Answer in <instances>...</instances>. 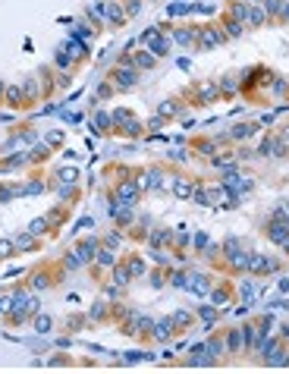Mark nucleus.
Instances as JSON below:
<instances>
[{
  "mask_svg": "<svg viewBox=\"0 0 289 374\" xmlns=\"http://www.w3.org/2000/svg\"><path fill=\"white\" fill-rule=\"evenodd\" d=\"M245 10H248V3H236V6H233V16H230V19H239V22H245Z\"/></svg>",
  "mask_w": 289,
  "mask_h": 374,
  "instance_id": "obj_40",
  "label": "nucleus"
},
{
  "mask_svg": "<svg viewBox=\"0 0 289 374\" xmlns=\"http://www.w3.org/2000/svg\"><path fill=\"white\" fill-rule=\"evenodd\" d=\"M273 217H277V220H286V223H289V204H277V208H273Z\"/></svg>",
  "mask_w": 289,
  "mask_h": 374,
  "instance_id": "obj_42",
  "label": "nucleus"
},
{
  "mask_svg": "<svg viewBox=\"0 0 289 374\" xmlns=\"http://www.w3.org/2000/svg\"><path fill=\"white\" fill-rule=\"evenodd\" d=\"M3 101L10 104V107H19L25 101V91H22V85H6L3 88Z\"/></svg>",
  "mask_w": 289,
  "mask_h": 374,
  "instance_id": "obj_13",
  "label": "nucleus"
},
{
  "mask_svg": "<svg viewBox=\"0 0 289 374\" xmlns=\"http://www.w3.org/2000/svg\"><path fill=\"white\" fill-rule=\"evenodd\" d=\"M113 123H117V126H123V132H126V136H138V132H142V123H138V119L132 117L129 110H117V113H113Z\"/></svg>",
  "mask_w": 289,
  "mask_h": 374,
  "instance_id": "obj_5",
  "label": "nucleus"
},
{
  "mask_svg": "<svg viewBox=\"0 0 289 374\" xmlns=\"http://www.w3.org/2000/svg\"><path fill=\"white\" fill-rule=\"evenodd\" d=\"M91 318H104V302H98V308H91Z\"/></svg>",
  "mask_w": 289,
  "mask_h": 374,
  "instance_id": "obj_54",
  "label": "nucleus"
},
{
  "mask_svg": "<svg viewBox=\"0 0 289 374\" xmlns=\"http://www.w3.org/2000/svg\"><path fill=\"white\" fill-rule=\"evenodd\" d=\"M255 129H258L255 123H239V126H233L230 138H252V136H255Z\"/></svg>",
  "mask_w": 289,
  "mask_h": 374,
  "instance_id": "obj_17",
  "label": "nucleus"
},
{
  "mask_svg": "<svg viewBox=\"0 0 289 374\" xmlns=\"http://www.w3.org/2000/svg\"><path fill=\"white\" fill-rule=\"evenodd\" d=\"M48 142H51V145H60V142H63V136H60V132H51Z\"/></svg>",
  "mask_w": 289,
  "mask_h": 374,
  "instance_id": "obj_53",
  "label": "nucleus"
},
{
  "mask_svg": "<svg viewBox=\"0 0 289 374\" xmlns=\"http://www.w3.org/2000/svg\"><path fill=\"white\" fill-rule=\"evenodd\" d=\"M160 179H164L160 170H148V173H142V176L136 179V183H138V189H160V186H164Z\"/></svg>",
  "mask_w": 289,
  "mask_h": 374,
  "instance_id": "obj_12",
  "label": "nucleus"
},
{
  "mask_svg": "<svg viewBox=\"0 0 289 374\" xmlns=\"http://www.w3.org/2000/svg\"><path fill=\"white\" fill-rule=\"evenodd\" d=\"M173 186V195L176 198H192V189H195V183L192 179H186V176H170L164 183V189H170Z\"/></svg>",
  "mask_w": 289,
  "mask_h": 374,
  "instance_id": "obj_6",
  "label": "nucleus"
},
{
  "mask_svg": "<svg viewBox=\"0 0 289 374\" xmlns=\"http://www.w3.org/2000/svg\"><path fill=\"white\" fill-rule=\"evenodd\" d=\"M195 204H207V189H192Z\"/></svg>",
  "mask_w": 289,
  "mask_h": 374,
  "instance_id": "obj_44",
  "label": "nucleus"
},
{
  "mask_svg": "<svg viewBox=\"0 0 289 374\" xmlns=\"http://www.w3.org/2000/svg\"><path fill=\"white\" fill-rule=\"evenodd\" d=\"M280 138H283V142H286V148H289V126H286L283 132H280Z\"/></svg>",
  "mask_w": 289,
  "mask_h": 374,
  "instance_id": "obj_56",
  "label": "nucleus"
},
{
  "mask_svg": "<svg viewBox=\"0 0 289 374\" xmlns=\"http://www.w3.org/2000/svg\"><path fill=\"white\" fill-rule=\"evenodd\" d=\"M223 29H226V35H230V38H239L242 29H245V22H239V19H226Z\"/></svg>",
  "mask_w": 289,
  "mask_h": 374,
  "instance_id": "obj_29",
  "label": "nucleus"
},
{
  "mask_svg": "<svg viewBox=\"0 0 289 374\" xmlns=\"http://www.w3.org/2000/svg\"><path fill=\"white\" fill-rule=\"evenodd\" d=\"M148 242L157 249V245H164V242H170V230H154L151 236H148Z\"/></svg>",
  "mask_w": 289,
  "mask_h": 374,
  "instance_id": "obj_30",
  "label": "nucleus"
},
{
  "mask_svg": "<svg viewBox=\"0 0 289 374\" xmlns=\"http://www.w3.org/2000/svg\"><path fill=\"white\" fill-rule=\"evenodd\" d=\"M76 176H79V173L76 170H72V167H69V170H60V186H72V183H76Z\"/></svg>",
  "mask_w": 289,
  "mask_h": 374,
  "instance_id": "obj_36",
  "label": "nucleus"
},
{
  "mask_svg": "<svg viewBox=\"0 0 289 374\" xmlns=\"http://www.w3.org/2000/svg\"><path fill=\"white\" fill-rule=\"evenodd\" d=\"M138 6H142V0H129V10L126 13H138Z\"/></svg>",
  "mask_w": 289,
  "mask_h": 374,
  "instance_id": "obj_55",
  "label": "nucleus"
},
{
  "mask_svg": "<svg viewBox=\"0 0 289 374\" xmlns=\"http://www.w3.org/2000/svg\"><path fill=\"white\" fill-rule=\"evenodd\" d=\"M66 63H69V57H66V51H60L57 53V66H66Z\"/></svg>",
  "mask_w": 289,
  "mask_h": 374,
  "instance_id": "obj_52",
  "label": "nucleus"
},
{
  "mask_svg": "<svg viewBox=\"0 0 289 374\" xmlns=\"http://www.w3.org/2000/svg\"><path fill=\"white\" fill-rule=\"evenodd\" d=\"M170 321H173V327H189L192 324V315H189V311H176Z\"/></svg>",
  "mask_w": 289,
  "mask_h": 374,
  "instance_id": "obj_34",
  "label": "nucleus"
},
{
  "mask_svg": "<svg viewBox=\"0 0 289 374\" xmlns=\"http://www.w3.org/2000/svg\"><path fill=\"white\" fill-rule=\"evenodd\" d=\"M3 88H6V85H3V82H0V98H3Z\"/></svg>",
  "mask_w": 289,
  "mask_h": 374,
  "instance_id": "obj_58",
  "label": "nucleus"
},
{
  "mask_svg": "<svg viewBox=\"0 0 289 374\" xmlns=\"http://www.w3.org/2000/svg\"><path fill=\"white\" fill-rule=\"evenodd\" d=\"M142 44H145V51H151L154 57H157V53H164L167 48H170V41H167L164 35H160L157 29H148L145 35H142Z\"/></svg>",
  "mask_w": 289,
  "mask_h": 374,
  "instance_id": "obj_3",
  "label": "nucleus"
},
{
  "mask_svg": "<svg viewBox=\"0 0 289 374\" xmlns=\"http://www.w3.org/2000/svg\"><path fill=\"white\" fill-rule=\"evenodd\" d=\"M170 239H173L176 245H189V233H186V230H176V233H170Z\"/></svg>",
  "mask_w": 289,
  "mask_h": 374,
  "instance_id": "obj_39",
  "label": "nucleus"
},
{
  "mask_svg": "<svg viewBox=\"0 0 289 374\" xmlns=\"http://www.w3.org/2000/svg\"><path fill=\"white\" fill-rule=\"evenodd\" d=\"M239 252H242L239 239H226V258H230V255H239Z\"/></svg>",
  "mask_w": 289,
  "mask_h": 374,
  "instance_id": "obj_41",
  "label": "nucleus"
},
{
  "mask_svg": "<svg viewBox=\"0 0 289 374\" xmlns=\"http://www.w3.org/2000/svg\"><path fill=\"white\" fill-rule=\"evenodd\" d=\"M173 333V321H157V324H154V337L157 340H167Z\"/></svg>",
  "mask_w": 289,
  "mask_h": 374,
  "instance_id": "obj_28",
  "label": "nucleus"
},
{
  "mask_svg": "<svg viewBox=\"0 0 289 374\" xmlns=\"http://www.w3.org/2000/svg\"><path fill=\"white\" fill-rule=\"evenodd\" d=\"M35 327H38V330H51V318H48V315L38 318V321H35Z\"/></svg>",
  "mask_w": 289,
  "mask_h": 374,
  "instance_id": "obj_49",
  "label": "nucleus"
},
{
  "mask_svg": "<svg viewBox=\"0 0 289 374\" xmlns=\"http://www.w3.org/2000/svg\"><path fill=\"white\" fill-rule=\"evenodd\" d=\"M76 255L82 258V264H85V261H91V258L98 255V242H95V239H88V242H82V245H79V249H76Z\"/></svg>",
  "mask_w": 289,
  "mask_h": 374,
  "instance_id": "obj_16",
  "label": "nucleus"
},
{
  "mask_svg": "<svg viewBox=\"0 0 289 374\" xmlns=\"http://www.w3.org/2000/svg\"><path fill=\"white\" fill-rule=\"evenodd\" d=\"M16 252V239H0V258H10Z\"/></svg>",
  "mask_w": 289,
  "mask_h": 374,
  "instance_id": "obj_33",
  "label": "nucleus"
},
{
  "mask_svg": "<svg viewBox=\"0 0 289 374\" xmlns=\"http://www.w3.org/2000/svg\"><path fill=\"white\" fill-rule=\"evenodd\" d=\"M264 22H267L264 3H248V10H245V25H248V29H258V25H264Z\"/></svg>",
  "mask_w": 289,
  "mask_h": 374,
  "instance_id": "obj_9",
  "label": "nucleus"
},
{
  "mask_svg": "<svg viewBox=\"0 0 289 374\" xmlns=\"http://www.w3.org/2000/svg\"><path fill=\"white\" fill-rule=\"evenodd\" d=\"M41 286H48V273H38L35 277V289H41Z\"/></svg>",
  "mask_w": 289,
  "mask_h": 374,
  "instance_id": "obj_51",
  "label": "nucleus"
},
{
  "mask_svg": "<svg viewBox=\"0 0 289 374\" xmlns=\"http://www.w3.org/2000/svg\"><path fill=\"white\" fill-rule=\"evenodd\" d=\"M38 245V236H32V233H22V236H16V249L19 252H29Z\"/></svg>",
  "mask_w": 289,
  "mask_h": 374,
  "instance_id": "obj_24",
  "label": "nucleus"
},
{
  "mask_svg": "<svg viewBox=\"0 0 289 374\" xmlns=\"http://www.w3.org/2000/svg\"><path fill=\"white\" fill-rule=\"evenodd\" d=\"M220 95H236V91H239V82H236V79H233V76H226V79H220Z\"/></svg>",
  "mask_w": 289,
  "mask_h": 374,
  "instance_id": "obj_26",
  "label": "nucleus"
},
{
  "mask_svg": "<svg viewBox=\"0 0 289 374\" xmlns=\"http://www.w3.org/2000/svg\"><path fill=\"white\" fill-rule=\"evenodd\" d=\"M10 305H13V302H6V299H0V311H10Z\"/></svg>",
  "mask_w": 289,
  "mask_h": 374,
  "instance_id": "obj_57",
  "label": "nucleus"
},
{
  "mask_svg": "<svg viewBox=\"0 0 289 374\" xmlns=\"http://www.w3.org/2000/svg\"><path fill=\"white\" fill-rule=\"evenodd\" d=\"M173 41H176V44H192V41H198V29H179L176 35H173Z\"/></svg>",
  "mask_w": 289,
  "mask_h": 374,
  "instance_id": "obj_20",
  "label": "nucleus"
},
{
  "mask_svg": "<svg viewBox=\"0 0 289 374\" xmlns=\"http://www.w3.org/2000/svg\"><path fill=\"white\" fill-rule=\"evenodd\" d=\"M198 98H201L204 104H211L214 98H220V85H217V82H201V85H198Z\"/></svg>",
  "mask_w": 289,
  "mask_h": 374,
  "instance_id": "obj_15",
  "label": "nucleus"
},
{
  "mask_svg": "<svg viewBox=\"0 0 289 374\" xmlns=\"http://www.w3.org/2000/svg\"><path fill=\"white\" fill-rule=\"evenodd\" d=\"M138 82V72H136V66L129 63V57L123 60V63L117 66V69H113V88H132V85Z\"/></svg>",
  "mask_w": 289,
  "mask_h": 374,
  "instance_id": "obj_1",
  "label": "nucleus"
},
{
  "mask_svg": "<svg viewBox=\"0 0 289 374\" xmlns=\"http://www.w3.org/2000/svg\"><path fill=\"white\" fill-rule=\"evenodd\" d=\"M104 16L110 19V22H123V19H126V10H123V6H117V3H107V6H104Z\"/></svg>",
  "mask_w": 289,
  "mask_h": 374,
  "instance_id": "obj_22",
  "label": "nucleus"
},
{
  "mask_svg": "<svg viewBox=\"0 0 289 374\" xmlns=\"http://www.w3.org/2000/svg\"><path fill=\"white\" fill-rule=\"evenodd\" d=\"M66 267H69V271H76V267H82V258H79L76 252H72V255H66Z\"/></svg>",
  "mask_w": 289,
  "mask_h": 374,
  "instance_id": "obj_45",
  "label": "nucleus"
},
{
  "mask_svg": "<svg viewBox=\"0 0 289 374\" xmlns=\"http://www.w3.org/2000/svg\"><path fill=\"white\" fill-rule=\"evenodd\" d=\"M88 16H95V19H104V6H101V3H98V6L91 3V6H88Z\"/></svg>",
  "mask_w": 289,
  "mask_h": 374,
  "instance_id": "obj_47",
  "label": "nucleus"
},
{
  "mask_svg": "<svg viewBox=\"0 0 289 374\" xmlns=\"http://www.w3.org/2000/svg\"><path fill=\"white\" fill-rule=\"evenodd\" d=\"M242 299H245V308H248V305L258 299V289H255L252 283H245V286H242Z\"/></svg>",
  "mask_w": 289,
  "mask_h": 374,
  "instance_id": "obj_35",
  "label": "nucleus"
},
{
  "mask_svg": "<svg viewBox=\"0 0 289 374\" xmlns=\"http://www.w3.org/2000/svg\"><path fill=\"white\" fill-rule=\"evenodd\" d=\"M226 352H242V330H230L226 333Z\"/></svg>",
  "mask_w": 289,
  "mask_h": 374,
  "instance_id": "obj_18",
  "label": "nucleus"
},
{
  "mask_svg": "<svg viewBox=\"0 0 289 374\" xmlns=\"http://www.w3.org/2000/svg\"><path fill=\"white\" fill-rule=\"evenodd\" d=\"M173 113H179V107L173 104V101H167V104H160V117H173Z\"/></svg>",
  "mask_w": 289,
  "mask_h": 374,
  "instance_id": "obj_43",
  "label": "nucleus"
},
{
  "mask_svg": "<svg viewBox=\"0 0 289 374\" xmlns=\"http://www.w3.org/2000/svg\"><path fill=\"white\" fill-rule=\"evenodd\" d=\"M138 192H142V189H138V183L123 179V183L117 186V202H123V204H129V208H132V204L138 202Z\"/></svg>",
  "mask_w": 289,
  "mask_h": 374,
  "instance_id": "obj_4",
  "label": "nucleus"
},
{
  "mask_svg": "<svg viewBox=\"0 0 289 374\" xmlns=\"http://www.w3.org/2000/svg\"><path fill=\"white\" fill-rule=\"evenodd\" d=\"M267 236H271L273 242H283V239L289 236V223H286V220H277V217H273V220H271V230H267Z\"/></svg>",
  "mask_w": 289,
  "mask_h": 374,
  "instance_id": "obj_14",
  "label": "nucleus"
},
{
  "mask_svg": "<svg viewBox=\"0 0 289 374\" xmlns=\"http://www.w3.org/2000/svg\"><path fill=\"white\" fill-rule=\"evenodd\" d=\"M201 318H204V321H207V324H211V321H214V318H217V308H201Z\"/></svg>",
  "mask_w": 289,
  "mask_h": 374,
  "instance_id": "obj_50",
  "label": "nucleus"
},
{
  "mask_svg": "<svg viewBox=\"0 0 289 374\" xmlns=\"http://www.w3.org/2000/svg\"><path fill=\"white\" fill-rule=\"evenodd\" d=\"M204 352L211 358H220V356H226V343H223V340H211V343L204 346Z\"/></svg>",
  "mask_w": 289,
  "mask_h": 374,
  "instance_id": "obj_23",
  "label": "nucleus"
},
{
  "mask_svg": "<svg viewBox=\"0 0 289 374\" xmlns=\"http://www.w3.org/2000/svg\"><path fill=\"white\" fill-rule=\"evenodd\" d=\"M273 267H277V261H273V258L252 252V255H248V267H245V271H252V273H271Z\"/></svg>",
  "mask_w": 289,
  "mask_h": 374,
  "instance_id": "obj_7",
  "label": "nucleus"
},
{
  "mask_svg": "<svg viewBox=\"0 0 289 374\" xmlns=\"http://www.w3.org/2000/svg\"><path fill=\"white\" fill-rule=\"evenodd\" d=\"M48 230H51V220H41V217H38V220H32V223H29V233H32V236H38V239H41Z\"/></svg>",
  "mask_w": 289,
  "mask_h": 374,
  "instance_id": "obj_25",
  "label": "nucleus"
},
{
  "mask_svg": "<svg viewBox=\"0 0 289 374\" xmlns=\"http://www.w3.org/2000/svg\"><path fill=\"white\" fill-rule=\"evenodd\" d=\"M113 283H117V286L129 283V267H117V264H113Z\"/></svg>",
  "mask_w": 289,
  "mask_h": 374,
  "instance_id": "obj_31",
  "label": "nucleus"
},
{
  "mask_svg": "<svg viewBox=\"0 0 289 374\" xmlns=\"http://www.w3.org/2000/svg\"><path fill=\"white\" fill-rule=\"evenodd\" d=\"M198 151H201V154H214V151H217V142H201Z\"/></svg>",
  "mask_w": 289,
  "mask_h": 374,
  "instance_id": "obj_46",
  "label": "nucleus"
},
{
  "mask_svg": "<svg viewBox=\"0 0 289 374\" xmlns=\"http://www.w3.org/2000/svg\"><path fill=\"white\" fill-rule=\"evenodd\" d=\"M91 126H95L98 132H104V129H110V126H113V117H107L104 110H98L95 117H91Z\"/></svg>",
  "mask_w": 289,
  "mask_h": 374,
  "instance_id": "obj_21",
  "label": "nucleus"
},
{
  "mask_svg": "<svg viewBox=\"0 0 289 374\" xmlns=\"http://www.w3.org/2000/svg\"><path fill=\"white\" fill-rule=\"evenodd\" d=\"M98 264H101V267H113V264H117L113 249H98Z\"/></svg>",
  "mask_w": 289,
  "mask_h": 374,
  "instance_id": "obj_27",
  "label": "nucleus"
},
{
  "mask_svg": "<svg viewBox=\"0 0 289 374\" xmlns=\"http://www.w3.org/2000/svg\"><path fill=\"white\" fill-rule=\"evenodd\" d=\"M142 273H145V261L142 258H132L129 261V277H142Z\"/></svg>",
  "mask_w": 289,
  "mask_h": 374,
  "instance_id": "obj_37",
  "label": "nucleus"
},
{
  "mask_svg": "<svg viewBox=\"0 0 289 374\" xmlns=\"http://www.w3.org/2000/svg\"><path fill=\"white\" fill-rule=\"evenodd\" d=\"M207 204H211V208H233V204H236V195H233L230 189H226V186H214V189H207Z\"/></svg>",
  "mask_w": 289,
  "mask_h": 374,
  "instance_id": "obj_2",
  "label": "nucleus"
},
{
  "mask_svg": "<svg viewBox=\"0 0 289 374\" xmlns=\"http://www.w3.org/2000/svg\"><path fill=\"white\" fill-rule=\"evenodd\" d=\"M264 10H267V16H280V10H283V0H264Z\"/></svg>",
  "mask_w": 289,
  "mask_h": 374,
  "instance_id": "obj_38",
  "label": "nucleus"
},
{
  "mask_svg": "<svg viewBox=\"0 0 289 374\" xmlns=\"http://www.w3.org/2000/svg\"><path fill=\"white\" fill-rule=\"evenodd\" d=\"M223 186H226L230 192H242V189L248 192V189H252V179H248V176H242V173H226Z\"/></svg>",
  "mask_w": 289,
  "mask_h": 374,
  "instance_id": "obj_11",
  "label": "nucleus"
},
{
  "mask_svg": "<svg viewBox=\"0 0 289 374\" xmlns=\"http://www.w3.org/2000/svg\"><path fill=\"white\" fill-rule=\"evenodd\" d=\"M22 91H25V98H38V91H41V82H38V79H29V82L22 85Z\"/></svg>",
  "mask_w": 289,
  "mask_h": 374,
  "instance_id": "obj_32",
  "label": "nucleus"
},
{
  "mask_svg": "<svg viewBox=\"0 0 289 374\" xmlns=\"http://www.w3.org/2000/svg\"><path fill=\"white\" fill-rule=\"evenodd\" d=\"M110 88H113V85H101V88L95 91V98H98V101H104V98L110 95Z\"/></svg>",
  "mask_w": 289,
  "mask_h": 374,
  "instance_id": "obj_48",
  "label": "nucleus"
},
{
  "mask_svg": "<svg viewBox=\"0 0 289 374\" xmlns=\"http://www.w3.org/2000/svg\"><path fill=\"white\" fill-rule=\"evenodd\" d=\"M220 41H223V32H220L217 25H207V29H201V32H198V48H204V51L217 48Z\"/></svg>",
  "mask_w": 289,
  "mask_h": 374,
  "instance_id": "obj_8",
  "label": "nucleus"
},
{
  "mask_svg": "<svg viewBox=\"0 0 289 374\" xmlns=\"http://www.w3.org/2000/svg\"><path fill=\"white\" fill-rule=\"evenodd\" d=\"M283 151H286V142L280 136H271V138H264L261 142V151L258 154H264V157H283Z\"/></svg>",
  "mask_w": 289,
  "mask_h": 374,
  "instance_id": "obj_10",
  "label": "nucleus"
},
{
  "mask_svg": "<svg viewBox=\"0 0 289 374\" xmlns=\"http://www.w3.org/2000/svg\"><path fill=\"white\" fill-rule=\"evenodd\" d=\"M129 63L138 66V69H142V66L148 69V66H154V53H151V51H138L136 57H129Z\"/></svg>",
  "mask_w": 289,
  "mask_h": 374,
  "instance_id": "obj_19",
  "label": "nucleus"
}]
</instances>
